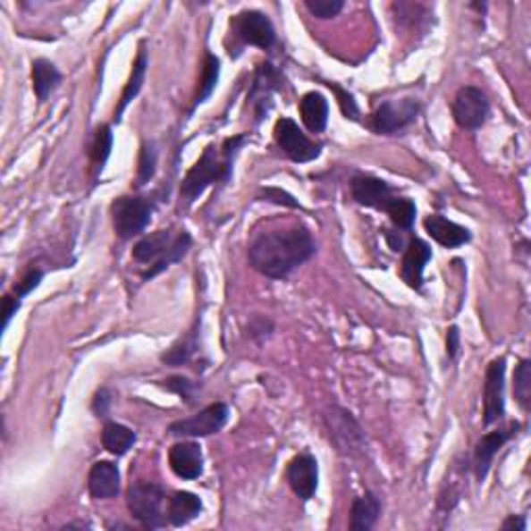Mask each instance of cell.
Returning <instances> with one entry per match:
<instances>
[{
    "mask_svg": "<svg viewBox=\"0 0 531 531\" xmlns=\"http://www.w3.org/2000/svg\"><path fill=\"white\" fill-rule=\"evenodd\" d=\"M314 256L316 241L306 226L260 232L248 249L251 268L272 281H282Z\"/></svg>",
    "mask_w": 531,
    "mask_h": 531,
    "instance_id": "cell-1",
    "label": "cell"
},
{
    "mask_svg": "<svg viewBox=\"0 0 531 531\" xmlns=\"http://www.w3.org/2000/svg\"><path fill=\"white\" fill-rule=\"evenodd\" d=\"M245 141H248L245 135H235V138L224 139L220 152L214 144L206 148L202 156L187 171L183 183H181V202H183V206H191L214 183H229L232 162H235L237 152L241 150Z\"/></svg>",
    "mask_w": 531,
    "mask_h": 531,
    "instance_id": "cell-2",
    "label": "cell"
},
{
    "mask_svg": "<svg viewBox=\"0 0 531 531\" xmlns=\"http://www.w3.org/2000/svg\"><path fill=\"white\" fill-rule=\"evenodd\" d=\"M191 235L183 229H162L141 237L139 241L133 245L131 257L139 266H144V281H148V278L158 276L160 272H164L166 268H171L173 264L183 260L187 251L191 249Z\"/></svg>",
    "mask_w": 531,
    "mask_h": 531,
    "instance_id": "cell-3",
    "label": "cell"
},
{
    "mask_svg": "<svg viewBox=\"0 0 531 531\" xmlns=\"http://www.w3.org/2000/svg\"><path fill=\"white\" fill-rule=\"evenodd\" d=\"M166 492L162 485L154 482H138L131 484L127 490V509L135 521H139L141 526L148 529H158L166 526L164 507Z\"/></svg>",
    "mask_w": 531,
    "mask_h": 531,
    "instance_id": "cell-4",
    "label": "cell"
},
{
    "mask_svg": "<svg viewBox=\"0 0 531 531\" xmlns=\"http://www.w3.org/2000/svg\"><path fill=\"white\" fill-rule=\"evenodd\" d=\"M154 204L148 198L139 196H121L110 206V216H113L114 232L122 241L139 237L152 223Z\"/></svg>",
    "mask_w": 531,
    "mask_h": 531,
    "instance_id": "cell-5",
    "label": "cell"
},
{
    "mask_svg": "<svg viewBox=\"0 0 531 531\" xmlns=\"http://www.w3.org/2000/svg\"><path fill=\"white\" fill-rule=\"evenodd\" d=\"M231 34L237 38L243 46H256L270 50L276 44V30L270 17L262 11H241L231 19Z\"/></svg>",
    "mask_w": 531,
    "mask_h": 531,
    "instance_id": "cell-6",
    "label": "cell"
},
{
    "mask_svg": "<svg viewBox=\"0 0 531 531\" xmlns=\"http://www.w3.org/2000/svg\"><path fill=\"white\" fill-rule=\"evenodd\" d=\"M229 405L226 403H212L204 407L196 416L179 419L168 426V434L174 438H206L212 434H218L229 422Z\"/></svg>",
    "mask_w": 531,
    "mask_h": 531,
    "instance_id": "cell-7",
    "label": "cell"
},
{
    "mask_svg": "<svg viewBox=\"0 0 531 531\" xmlns=\"http://www.w3.org/2000/svg\"><path fill=\"white\" fill-rule=\"evenodd\" d=\"M324 424L328 427L330 440H333L342 455H358V452L364 451V430H361V426L353 417L351 411L342 409V407H333L324 416Z\"/></svg>",
    "mask_w": 531,
    "mask_h": 531,
    "instance_id": "cell-8",
    "label": "cell"
},
{
    "mask_svg": "<svg viewBox=\"0 0 531 531\" xmlns=\"http://www.w3.org/2000/svg\"><path fill=\"white\" fill-rule=\"evenodd\" d=\"M274 139L281 150L287 154L289 160H293L295 164H306V162H314L320 158L322 146L316 144L314 139H309L306 133L301 131L299 125L293 119H282L276 121L274 125Z\"/></svg>",
    "mask_w": 531,
    "mask_h": 531,
    "instance_id": "cell-9",
    "label": "cell"
},
{
    "mask_svg": "<svg viewBox=\"0 0 531 531\" xmlns=\"http://www.w3.org/2000/svg\"><path fill=\"white\" fill-rule=\"evenodd\" d=\"M490 114V102L482 89L474 86H465L457 92L452 100V116L461 129L476 131L485 122Z\"/></svg>",
    "mask_w": 531,
    "mask_h": 531,
    "instance_id": "cell-10",
    "label": "cell"
},
{
    "mask_svg": "<svg viewBox=\"0 0 531 531\" xmlns=\"http://www.w3.org/2000/svg\"><path fill=\"white\" fill-rule=\"evenodd\" d=\"M417 113L419 102L413 98L382 102L372 116L374 131L380 135H394L400 131V129L411 125V122L417 119Z\"/></svg>",
    "mask_w": 531,
    "mask_h": 531,
    "instance_id": "cell-11",
    "label": "cell"
},
{
    "mask_svg": "<svg viewBox=\"0 0 531 531\" xmlns=\"http://www.w3.org/2000/svg\"><path fill=\"white\" fill-rule=\"evenodd\" d=\"M504 374L507 359L490 361L484 380V426H492L504 417Z\"/></svg>",
    "mask_w": 531,
    "mask_h": 531,
    "instance_id": "cell-12",
    "label": "cell"
},
{
    "mask_svg": "<svg viewBox=\"0 0 531 531\" xmlns=\"http://www.w3.org/2000/svg\"><path fill=\"white\" fill-rule=\"evenodd\" d=\"M284 477L297 498H301L303 502L312 501L318 490V461L309 452H301L291 459Z\"/></svg>",
    "mask_w": 531,
    "mask_h": 531,
    "instance_id": "cell-13",
    "label": "cell"
},
{
    "mask_svg": "<svg viewBox=\"0 0 531 531\" xmlns=\"http://www.w3.org/2000/svg\"><path fill=\"white\" fill-rule=\"evenodd\" d=\"M282 88V80L281 73L274 69L272 63H262L257 64L254 83H251V92H249V102L254 106L256 113V122H260L266 113H268L272 106V94L278 92Z\"/></svg>",
    "mask_w": 531,
    "mask_h": 531,
    "instance_id": "cell-14",
    "label": "cell"
},
{
    "mask_svg": "<svg viewBox=\"0 0 531 531\" xmlns=\"http://www.w3.org/2000/svg\"><path fill=\"white\" fill-rule=\"evenodd\" d=\"M517 430H519V424H510L509 427H504V430L488 432L479 438V442L476 444V452H474V471H476V479L479 484L488 477L494 457L498 455V452H501L502 446L515 436Z\"/></svg>",
    "mask_w": 531,
    "mask_h": 531,
    "instance_id": "cell-15",
    "label": "cell"
},
{
    "mask_svg": "<svg viewBox=\"0 0 531 531\" xmlns=\"http://www.w3.org/2000/svg\"><path fill=\"white\" fill-rule=\"evenodd\" d=\"M351 196L359 206L374 210H386L388 204L397 198L386 181L370 177V174H359V177L351 179Z\"/></svg>",
    "mask_w": 531,
    "mask_h": 531,
    "instance_id": "cell-16",
    "label": "cell"
},
{
    "mask_svg": "<svg viewBox=\"0 0 531 531\" xmlns=\"http://www.w3.org/2000/svg\"><path fill=\"white\" fill-rule=\"evenodd\" d=\"M432 260V248L424 239L413 237L405 248L403 264H400V278L407 287L413 291H422L424 287V270L426 264Z\"/></svg>",
    "mask_w": 531,
    "mask_h": 531,
    "instance_id": "cell-17",
    "label": "cell"
},
{
    "mask_svg": "<svg viewBox=\"0 0 531 531\" xmlns=\"http://www.w3.org/2000/svg\"><path fill=\"white\" fill-rule=\"evenodd\" d=\"M168 465L181 479H198L204 474V452L198 442H177L168 451Z\"/></svg>",
    "mask_w": 531,
    "mask_h": 531,
    "instance_id": "cell-18",
    "label": "cell"
},
{
    "mask_svg": "<svg viewBox=\"0 0 531 531\" xmlns=\"http://www.w3.org/2000/svg\"><path fill=\"white\" fill-rule=\"evenodd\" d=\"M89 494L96 501H110L121 492V471L113 461H96L88 476Z\"/></svg>",
    "mask_w": 531,
    "mask_h": 531,
    "instance_id": "cell-19",
    "label": "cell"
},
{
    "mask_svg": "<svg viewBox=\"0 0 531 531\" xmlns=\"http://www.w3.org/2000/svg\"><path fill=\"white\" fill-rule=\"evenodd\" d=\"M424 229L438 245H442L446 249H457L461 245L471 241V232L465 226L452 223V220L440 216V214H432L424 220Z\"/></svg>",
    "mask_w": 531,
    "mask_h": 531,
    "instance_id": "cell-20",
    "label": "cell"
},
{
    "mask_svg": "<svg viewBox=\"0 0 531 531\" xmlns=\"http://www.w3.org/2000/svg\"><path fill=\"white\" fill-rule=\"evenodd\" d=\"M204 510L202 498L193 492H185L179 490L168 498V523L174 527H183L187 523H191L193 519H198V515Z\"/></svg>",
    "mask_w": 531,
    "mask_h": 531,
    "instance_id": "cell-21",
    "label": "cell"
},
{
    "mask_svg": "<svg viewBox=\"0 0 531 531\" xmlns=\"http://www.w3.org/2000/svg\"><path fill=\"white\" fill-rule=\"evenodd\" d=\"M63 73L56 69L55 63L46 61V58H36L31 63V86H34V94L40 105L48 100V96L61 86Z\"/></svg>",
    "mask_w": 531,
    "mask_h": 531,
    "instance_id": "cell-22",
    "label": "cell"
},
{
    "mask_svg": "<svg viewBox=\"0 0 531 531\" xmlns=\"http://www.w3.org/2000/svg\"><path fill=\"white\" fill-rule=\"evenodd\" d=\"M382 502L374 492H366L364 496H358L351 504V517H349V527L353 531H370L380 519Z\"/></svg>",
    "mask_w": 531,
    "mask_h": 531,
    "instance_id": "cell-23",
    "label": "cell"
},
{
    "mask_svg": "<svg viewBox=\"0 0 531 531\" xmlns=\"http://www.w3.org/2000/svg\"><path fill=\"white\" fill-rule=\"evenodd\" d=\"M328 100L320 92H308L299 100V114L309 133H322L328 125Z\"/></svg>",
    "mask_w": 531,
    "mask_h": 531,
    "instance_id": "cell-24",
    "label": "cell"
},
{
    "mask_svg": "<svg viewBox=\"0 0 531 531\" xmlns=\"http://www.w3.org/2000/svg\"><path fill=\"white\" fill-rule=\"evenodd\" d=\"M146 73H148V53H146L144 44H141L139 53H138V58H135V61H133L131 75H129V81L125 83V89H122V94H121L119 106H116V110H114V121L116 122L121 121V116L127 110V106L131 105V102L135 98H138V94L141 92V88H144Z\"/></svg>",
    "mask_w": 531,
    "mask_h": 531,
    "instance_id": "cell-25",
    "label": "cell"
},
{
    "mask_svg": "<svg viewBox=\"0 0 531 531\" xmlns=\"http://www.w3.org/2000/svg\"><path fill=\"white\" fill-rule=\"evenodd\" d=\"M135 440V432L131 427L122 426V424H116V422H108L102 427V446L110 452V455L114 457H122L127 455L129 451L133 449Z\"/></svg>",
    "mask_w": 531,
    "mask_h": 531,
    "instance_id": "cell-26",
    "label": "cell"
},
{
    "mask_svg": "<svg viewBox=\"0 0 531 531\" xmlns=\"http://www.w3.org/2000/svg\"><path fill=\"white\" fill-rule=\"evenodd\" d=\"M218 80H220V61L212 53H206L204 64H202V77H199L196 98H193V108L204 105V102L210 98L212 92L218 86Z\"/></svg>",
    "mask_w": 531,
    "mask_h": 531,
    "instance_id": "cell-27",
    "label": "cell"
},
{
    "mask_svg": "<svg viewBox=\"0 0 531 531\" xmlns=\"http://www.w3.org/2000/svg\"><path fill=\"white\" fill-rule=\"evenodd\" d=\"M384 212L391 216L392 224L397 226L399 231H409L413 223H416L417 208L409 198H394Z\"/></svg>",
    "mask_w": 531,
    "mask_h": 531,
    "instance_id": "cell-28",
    "label": "cell"
},
{
    "mask_svg": "<svg viewBox=\"0 0 531 531\" xmlns=\"http://www.w3.org/2000/svg\"><path fill=\"white\" fill-rule=\"evenodd\" d=\"M198 351V339H196V333H191L190 336H185V339H181L179 342H174V345L168 349L166 353H162V361H164L166 366H183V364H190L193 353Z\"/></svg>",
    "mask_w": 531,
    "mask_h": 531,
    "instance_id": "cell-29",
    "label": "cell"
},
{
    "mask_svg": "<svg viewBox=\"0 0 531 531\" xmlns=\"http://www.w3.org/2000/svg\"><path fill=\"white\" fill-rule=\"evenodd\" d=\"M513 392L517 403L521 405V409H529L531 403V361L521 359L519 366L515 367L513 375Z\"/></svg>",
    "mask_w": 531,
    "mask_h": 531,
    "instance_id": "cell-30",
    "label": "cell"
},
{
    "mask_svg": "<svg viewBox=\"0 0 531 531\" xmlns=\"http://www.w3.org/2000/svg\"><path fill=\"white\" fill-rule=\"evenodd\" d=\"M113 141H114L113 127H110V125L98 127V131H96V138H94V146H92L94 168L98 173H102V168H105L106 160L110 158V152H113Z\"/></svg>",
    "mask_w": 531,
    "mask_h": 531,
    "instance_id": "cell-31",
    "label": "cell"
},
{
    "mask_svg": "<svg viewBox=\"0 0 531 531\" xmlns=\"http://www.w3.org/2000/svg\"><path fill=\"white\" fill-rule=\"evenodd\" d=\"M156 164H158V152L154 144H146L141 146V152H139V162H138V187H144L150 183L154 179V174H156Z\"/></svg>",
    "mask_w": 531,
    "mask_h": 531,
    "instance_id": "cell-32",
    "label": "cell"
},
{
    "mask_svg": "<svg viewBox=\"0 0 531 531\" xmlns=\"http://www.w3.org/2000/svg\"><path fill=\"white\" fill-rule=\"evenodd\" d=\"M162 386H164L166 391L179 394L185 403L193 405V399H196V391H198L196 382L187 380V378H183V375H173V378L162 380Z\"/></svg>",
    "mask_w": 531,
    "mask_h": 531,
    "instance_id": "cell-33",
    "label": "cell"
},
{
    "mask_svg": "<svg viewBox=\"0 0 531 531\" xmlns=\"http://www.w3.org/2000/svg\"><path fill=\"white\" fill-rule=\"evenodd\" d=\"M306 9L318 19H333L342 11V0H306Z\"/></svg>",
    "mask_w": 531,
    "mask_h": 531,
    "instance_id": "cell-34",
    "label": "cell"
},
{
    "mask_svg": "<svg viewBox=\"0 0 531 531\" xmlns=\"http://www.w3.org/2000/svg\"><path fill=\"white\" fill-rule=\"evenodd\" d=\"M42 278H44V272L40 268L30 266V268L23 272V276L19 278V282L13 287V293H15V297H19V299H23V297H28L31 293V291L38 289V284L42 282Z\"/></svg>",
    "mask_w": 531,
    "mask_h": 531,
    "instance_id": "cell-35",
    "label": "cell"
},
{
    "mask_svg": "<svg viewBox=\"0 0 531 531\" xmlns=\"http://www.w3.org/2000/svg\"><path fill=\"white\" fill-rule=\"evenodd\" d=\"M330 89L336 94V98H339V106L342 110V114H345V119H351V121H358L359 119V108H358V102L349 92L345 89L336 86V83H328Z\"/></svg>",
    "mask_w": 531,
    "mask_h": 531,
    "instance_id": "cell-36",
    "label": "cell"
},
{
    "mask_svg": "<svg viewBox=\"0 0 531 531\" xmlns=\"http://www.w3.org/2000/svg\"><path fill=\"white\" fill-rule=\"evenodd\" d=\"M260 199H264V202H272L276 206H287V208H301L299 202L291 196V193L278 190V187H266V190L260 191V196H257Z\"/></svg>",
    "mask_w": 531,
    "mask_h": 531,
    "instance_id": "cell-37",
    "label": "cell"
},
{
    "mask_svg": "<svg viewBox=\"0 0 531 531\" xmlns=\"http://www.w3.org/2000/svg\"><path fill=\"white\" fill-rule=\"evenodd\" d=\"M110 403H113V399H110L108 388H100V391H96L92 400V411L96 413V417H106Z\"/></svg>",
    "mask_w": 531,
    "mask_h": 531,
    "instance_id": "cell-38",
    "label": "cell"
},
{
    "mask_svg": "<svg viewBox=\"0 0 531 531\" xmlns=\"http://www.w3.org/2000/svg\"><path fill=\"white\" fill-rule=\"evenodd\" d=\"M19 308H21V299L15 295H4L3 297V330L9 328L13 316H17Z\"/></svg>",
    "mask_w": 531,
    "mask_h": 531,
    "instance_id": "cell-39",
    "label": "cell"
},
{
    "mask_svg": "<svg viewBox=\"0 0 531 531\" xmlns=\"http://www.w3.org/2000/svg\"><path fill=\"white\" fill-rule=\"evenodd\" d=\"M272 333V322L266 320V318H256L254 322L249 324V336L256 341H262L266 339Z\"/></svg>",
    "mask_w": 531,
    "mask_h": 531,
    "instance_id": "cell-40",
    "label": "cell"
},
{
    "mask_svg": "<svg viewBox=\"0 0 531 531\" xmlns=\"http://www.w3.org/2000/svg\"><path fill=\"white\" fill-rule=\"evenodd\" d=\"M459 349H461V333H459L457 326H451L449 334H446V353H449L451 359H457Z\"/></svg>",
    "mask_w": 531,
    "mask_h": 531,
    "instance_id": "cell-41",
    "label": "cell"
},
{
    "mask_svg": "<svg viewBox=\"0 0 531 531\" xmlns=\"http://www.w3.org/2000/svg\"><path fill=\"white\" fill-rule=\"evenodd\" d=\"M502 529L509 531V529H515V531H526V519L523 517H517V515H510L504 519L502 523Z\"/></svg>",
    "mask_w": 531,
    "mask_h": 531,
    "instance_id": "cell-42",
    "label": "cell"
}]
</instances>
